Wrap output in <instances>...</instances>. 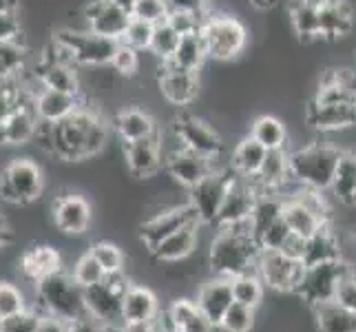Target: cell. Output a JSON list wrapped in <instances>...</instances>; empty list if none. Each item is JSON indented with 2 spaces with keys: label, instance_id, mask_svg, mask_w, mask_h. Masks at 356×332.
Here are the masks:
<instances>
[{
  "label": "cell",
  "instance_id": "6da1fadb",
  "mask_svg": "<svg viewBox=\"0 0 356 332\" xmlns=\"http://www.w3.org/2000/svg\"><path fill=\"white\" fill-rule=\"evenodd\" d=\"M33 142L65 162H82L100 155L108 144V125L95 109L82 104L60 122H38Z\"/></svg>",
  "mask_w": 356,
  "mask_h": 332
},
{
  "label": "cell",
  "instance_id": "7a4b0ae2",
  "mask_svg": "<svg viewBox=\"0 0 356 332\" xmlns=\"http://www.w3.org/2000/svg\"><path fill=\"white\" fill-rule=\"evenodd\" d=\"M259 244H257L250 219L239 224L219 226L208 248V264L217 277H237L252 273L259 260Z\"/></svg>",
  "mask_w": 356,
  "mask_h": 332
},
{
  "label": "cell",
  "instance_id": "3957f363",
  "mask_svg": "<svg viewBox=\"0 0 356 332\" xmlns=\"http://www.w3.org/2000/svg\"><path fill=\"white\" fill-rule=\"evenodd\" d=\"M343 151L330 142H312L290 153L292 182L299 187L330 191Z\"/></svg>",
  "mask_w": 356,
  "mask_h": 332
},
{
  "label": "cell",
  "instance_id": "277c9868",
  "mask_svg": "<svg viewBox=\"0 0 356 332\" xmlns=\"http://www.w3.org/2000/svg\"><path fill=\"white\" fill-rule=\"evenodd\" d=\"M35 294H38V313L63 317L67 322H76L82 315H87L84 288L65 270L35 284Z\"/></svg>",
  "mask_w": 356,
  "mask_h": 332
},
{
  "label": "cell",
  "instance_id": "5b68a950",
  "mask_svg": "<svg viewBox=\"0 0 356 332\" xmlns=\"http://www.w3.org/2000/svg\"><path fill=\"white\" fill-rule=\"evenodd\" d=\"M44 173L31 157H16L0 173V200L14 206H29L40 200Z\"/></svg>",
  "mask_w": 356,
  "mask_h": 332
},
{
  "label": "cell",
  "instance_id": "8992f818",
  "mask_svg": "<svg viewBox=\"0 0 356 332\" xmlns=\"http://www.w3.org/2000/svg\"><path fill=\"white\" fill-rule=\"evenodd\" d=\"M202 35L206 42V52L211 60L217 63H228V60H235L245 45H248V29L245 24L230 16V14H208Z\"/></svg>",
  "mask_w": 356,
  "mask_h": 332
},
{
  "label": "cell",
  "instance_id": "52a82bcc",
  "mask_svg": "<svg viewBox=\"0 0 356 332\" xmlns=\"http://www.w3.org/2000/svg\"><path fill=\"white\" fill-rule=\"evenodd\" d=\"M54 42L65 49L78 67H111L120 40L104 38L89 29H63L54 35Z\"/></svg>",
  "mask_w": 356,
  "mask_h": 332
},
{
  "label": "cell",
  "instance_id": "ba28073f",
  "mask_svg": "<svg viewBox=\"0 0 356 332\" xmlns=\"http://www.w3.org/2000/svg\"><path fill=\"white\" fill-rule=\"evenodd\" d=\"M129 286V277L124 275V270H120V273H108L100 284L84 288L87 313L104 322L108 328L118 330L122 326V299H124Z\"/></svg>",
  "mask_w": 356,
  "mask_h": 332
},
{
  "label": "cell",
  "instance_id": "9c48e42d",
  "mask_svg": "<svg viewBox=\"0 0 356 332\" xmlns=\"http://www.w3.org/2000/svg\"><path fill=\"white\" fill-rule=\"evenodd\" d=\"M350 273H352V266L346 260H334V262L308 266L294 294H297L301 301L308 303L310 308H316V306L327 303V301H334L339 284L343 281V277Z\"/></svg>",
  "mask_w": 356,
  "mask_h": 332
},
{
  "label": "cell",
  "instance_id": "30bf717a",
  "mask_svg": "<svg viewBox=\"0 0 356 332\" xmlns=\"http://www.w3.org/2000/svg\"><path fill=\"white\" fill-rule=\"evenodd\" d=\"M257 275L261 277L264 286L275 292H297L305 266L303 262L290 260L281 251H261L257 260Z\"/></svg>",
  "mask_w": 356,
  "mask_h": 332
},
{
  "label": "cell",
  "instance_id": "8fae6325",
  "mask_svg": "<svg viewBox=\"0 0 356 332\" xmlns=\"http://www.w3.org/2000/svg\"><path fill=\"white\" fill-rule=\"evenodd\" d=\"M193 224H202V219H200L197 211H195V206L191 202H186V204L173 206V208H166V211L153 215L151 219H146L140 226V239L144 242L146 248L153 253L157 246L164 239H168L173 232L186 228V226H193Z\"/></svg>",
  "mask_w": 356,
  "mask_h": 332
},
{
  "label": "cell",
  "instance_id": "7c38bea8",
  "mask_svg": "<svg viewBox=\"0 0 356 332\" xmlns=\"http://www.w3.org/2000/svg\"><path fill=\"white\" fill-rule=\"evenodd\" d=\"M235 177V171L232 168H215L211 175L204 177L197 187L191 189V204L197 211L202 224L206 226H215L219 208L224 204V198L230 189V182Z\"/></svg>",
  "mask_w": 356,
  "mask_h": 332
},
{
  "label": "cell",
  "instance_id": "4fadbf2b",
  "mask_svg": "<svg viewBox=\"0 0 356 332\" xmlns=\"http://www.w3.org/2000/svg\"><path fill=\"white\" fill-rule=\"evenodd\" d=\"M173 138L179 146L191 149L200 155H206L211 159H219L224 153V140L211 125H206L204 120L184 113L175 120L173 125Z\"/></svg>",
  "mask_w": 356,
  "mask_h": 332
},
{
  "label": "cell",
  "instance_id": "5bb4252c",
  "mask_svg": "<svg viewBox=\"0 0 356 332\" xmlns=\"http://www.w3.org/2000/svg\"><path fill=\"white\" fill-rule=\"evenodd\" d=\"M261 189L257 187V182L250 177H241L235 173L230 182V189L224 198V204L219 208V215L215 221V228L219 226H230V224H239V221L250 219L257 200H259Z\"/></svg>",
  "mask_w": 356,
  "mask_h": 332
},
{
  "label": "cell",
  "instance_id": "9a60e30c",
  "mask_svg": "<svg viewBox=\"0 0 356 332\" xmlns=\"http://www.w3.org/2000/svg\"><path fill=\"white\" fill-rule=\"evenodd\" d=\"M157 87L162 97L173 106H188L197 100L200 78L197 71L181 69L173 63H159L157 67Z\"/></svg>",
  "mask_w": 356,
  "mask_h": 332
},
{
  "label": "cell",
  "instance_id": "2e32d148",
  "mask_svg": "<svg viewBox=\"0 0 356 332\" xmlns=\"http://www.w3.org/2000/svg\"><path fill=\"white\" fill-rule=\"evenodd\" d=\"M164 168L179 187L191 191L217 168V159L200 155L191 149H184V146H175L173 151L164 155Z\"/></svg>",
  "mask_w": 356,
  "mask_h": 332
},
{
  "label": "cell",
  "instance_id": "e0dca14e",
  "mask_svg": "<svg viewBox=\"0 0 356 332\" xmlns=\"http://www.w3.org/2000/svg\"><path fill=\"white\" fill-rule=\"evenodd\" d=\"M305 125L318 133H339L356 127V102H316L305 104Z\"/></svg>",
  "mask_w": 356,
  "mask_h": 332
},
{
  "label": "cell",
  "instance_id": "ac0fdd59",
  "mask_svg": "<svg viewBox=\"0 0 356 332\" xmlns=\"http://www.w3.org/2000/svg\"><path fill=\"white\" fill-rule=\"evenodd\" d=\"M91 204L78 193H63L54 202V224L65 235H84L91 226Z\"/></svg>",
  "mask_w": 356,
  "mask_h": 332
},
{
  "label": "cell",
  "instance_id": "d6986e66",
  "mask_svg": "<svg viewBox=\"0 0 356 332\" xmlns=\"http://www.w3.org/2000/svg\"><path fill=\"white\" fill-rule=\"evenodd\" d=\"M131 18H133L131 14L118 9L108 0H91L84 7V24H87V29L97 35H104V38L122 40Z\"/></svg>",
  "mask_w": 356,
  "mask_h": 332
},
{
  "label": "cell",
  "instance_id": "ffe728a7",
  "mask_svg": "<svg viewBox=\"0 0 356 332\" xmlns=\"http://www.w3.org/2000/svg\"><path fill=\"white\" fill-rule=\"evenodd\" d=\"M124 159L133 177L149 180L157 175V171L164 164V149L162 142H159V135L135 140V142H124Z\"/></svg>",
  "mask_w": 356,
  "mask_h": 332
},
{
  "label": "cell",
  "instance_id": "44dd1931",
  "mask_svg": "<svg viewBox=\"0 0 356 332\" xmlns=\"http://www.w3.org/2000/svg\"><path fill=\"white\" fill-rule=\"evenodd\" d=\"M18 268L24 279L40 284L42 279L51 277L63 270V257L49 244H33L20 255Z\"/></svg>",
  "mask_w": 356,
  "mask_h": 332
},
{
  "label": "cell",
  "instance_id": "7402d4cb",
  "mask_svg": "<svg viewBox=\"0 0 356 332\" xmlns=\"http://www.w3.org/2000/svg\"><path fill=\"white\" fill-rule=\"evenodd\" d=\"M38 116L33 111V100L11 111L0 120V146H24L33 142L38 131Z\"/></svg>",
  "mask_w": 356,
  "mask_h": 332
},
{
  "label": "cell",
  "instance_id": "603a6c76",
  "mask_svg": "<svg viewBox=\"0 0 356 332\" xmlns=\"http://www.w3.org/2000/svg\"><path fill=\"white\" fill-rule=\"evenodd\" d=\"M195 301H197L200 310L219 328L226 310L232 306V301H235V297H232L230 277H217L215 275L211 281H206V284L200 288L197 299H195Z\"/></svg>",
  "mask_w": 356,
  "mask_h": 332
},
{
  "label": "cell",
  "instance_id": "cb8c5ba5",
  "mask_svg": "<svg viewBox=\"0 0 356 332\" xmlns=\"http://www.w3.org/2000/svg\"><path fill=\"white\" fill-rule=\"evenodd\" d=\"M82 104H84L82 95H73L65 91L47 89V87L33 93V111H35V116H38V120L42 122L65 120L71 113H76Z\"/></svg>",
  "mask_w": 356,
  "mask_h": 332
},
{
  "label": "cell",
  "instance_id": "d4e9b609",
  "mask_svg": "<svg viewBox=\"0 0 356 332\" xmlns=\"http://www.w3.org/2000/svg\"><path fill=\"white\" fill-rule=\"evenodd\" d=\"M113 131L122 142H135L144 138H153L157 135V125L151 118L149 111L138 106H124L120 109L113 118Z\"/></svg>",
  "mask_w": 356,
  "mask_h": 332
},
{
  "label": "cell",
  "instance_id": "484cf974",
  "mask_svg": "<svg viewBox=\"0 0 356 332\" xmlns=\"http://www.w3.org/2000/svg\"><path fill=\"white\" fill-rule=\"evenodd\" d=\"M356 24L354 7L348 0H323L321 3V38L341 40L352 33Z\"/></svg>",
  "mask_w": 356,
  "mask_h": 332
},
{
  "label": "cell",
  "instance_id": "4316f807",
  "mask_svg": "<svg viewBox=\"0 0 356 332\" xmlns=\"http://www.w3.org/2000/svg\"><path fill=\"white\" fill-rule=\"evenodd\" d=\"M159 313V303L153 290L131 284L122 299V324H146Z\"/></svg>",
  "mask_w": 356,
  "mask_h": 332
},
{
  "label": "cell",
  "instance_id": "83f0119b",
  "mask_svg": "<svg viewBox=\"0 0 356 332\" xmlns=\"http://www.w3.org/2000/svg\"><path fill=\"white\" fill-rule=\"evenodd\" d=\"M292 180L290 173V153L286 149L268 151L261 171L257 173L254 182L261 193H281L286 184Z\"/></svg>",
  "mask_w": 356,
  "mask_h": 332
},
{
  "label": "cell",
  "instance_id": "f1b7e54d",
  "mask_svg": "<svg viewBox=\"0 0 356 332\" xmlns=\"http://www.w3.org/2000/svg\"><path fill=\"white\" fill-rule=\"evenodd\" d=\"M321 3L323 0H290L288 16L301 40L321 38Z\"/></svg>",
  "mask_w": 356,
  "mask_h": 332
},
{
  "label": "cell",
  "instance_id": "f546056e",
  "mask_svg": "<svg viewBox=\"0 0 356 332\" xmlns=\"http://www.w3.org/2000/svg\"><path fill=\"white\" fill-rule=\"evenodd\" d=\"M343 260L341 257V242L334 232L332 224L321 226L312 237L305 239V253H303V266H316L325 262Z\"/></svg>",
  "mask_w": 356,
  "mask_h": 332
},
{
  "label": "cell",
  "instance_id": "4dcf8cb0",
  "mask_svg": "<svg viewBox=\"0 0 356 332\" xmlns=\"http://www.w3.org/2000/svg\"><path fill=\"white\" fill-rule=\"evenodd\" d=\"M200 226L202 224H193L186 226L177 232H173L168 239H164L162 244L153 251V257L159 262H181L186 260L188 255L195 253L200 244Z\"/></svg>",
  "mask_w": 356,
  "mask_h": 332
},
{
  "label": "cell",
  "instance_id": "1f68e13d",
  "mask_svg": "<svg viewBox=\"0 0 356 332\" xmlns=\"http://www.w3.org/2000/svg\"><path fill=\"white\" fill-rule=\"evenodd\" d=\"M170 319H173L177 332H217L219 328L208 319L197 301L193 299H175L170 303Z\"/></svg>",
  "mask_w": 356,
  "mask_h": 332
},
{
  "label": "cell",
  "instance_id": "d6a6232c",
  "mask_svg": "<svg viewBox=\"0 0 356 332\" xmlns=\"http://www.w3.org/2000/svg\"><path fill=\"white\" fill-rule=\"evenodd\" d=\"M268 155V149L257 142L254 138H243L241 142H237V146L232 149V155H230V168L235 171L237 175L241 177H250L254 180L257 173L261 171V164Z\"/></svg>",
  "mask_w": 356,
  "mask_h": 332
},
{
  "label": "cell",
  "instance_id": "836d02e7",
  "mask_svg": "<svg viewBox=\"0 0 356 332\" xmlns=\"http://www.w3.org/2000/svg\"><path fill=\"white\" fill-rule=\"evenodd\" d=\"M284 204H286V198L281 193H261L259 195L254 211L250 215V228H252V235L257 242H259V237L275 224L277 219L284 217Z\"/></svg>",
  "mask_w": 356,
  "mask_h": 332
},
{
  "label": "cell",
  "instance_id": "e575fe53",
  "mask_svg": "<svg viewBox=\"0 0 356 332\" xmlns=\"http://www.w3.org/2000/svg\"><path fill=\"white\" fill-rule=\"evenodd\" d=\"M284 219H286V224L290 226V230L294 232V235H299L303 239L312 237L318 228L325 226L323 221L318 219L303 202H299L297 198H294V195H288V198H286Z\"/></svg>",
  "mask_w": 356,
  "mask_h": 332
},
{
  "label": "cell",
  "instance_id": "d590c367",
  "mask_svg": "<svg viewBox=\"0 0 356 332\" xmlns=\"http://www.w3.org/2000/svg\"><path fill=\"white\" fill-rule=\"evenodd\" d=\"M318 332H356V313L343 308L337 301H327L312 308Z\"/></svg>",
  "mask_w": 356,
  "mask_h": 332
},
{
  "label": "cell",
  "instance_id": "8d00e7d4",
  "mask_svg": "<svg viewBox=\"0 0 356 332\" xmlns=\"http://www.w3.org/2000/svg\"><path fill=\"white\" fill-rule=\"evenodd\" d=\"M250 138H254L268 151L286 149L288 129L284 122L275 116H259L250 125Z\"/></svg>",
  "mask_w": 356,
  "mask_h": 332
},
{
  "label": "cell",
  "instance_id": "74e56055",
  "mask_svg": "<svg viewBox=\"0 0 356 332\" xmlns=\"http://www.w3.org/2000/svg\"><path fill=\"white\" fill-rule=\"evenodd\" d=\"M206 60H208V52H206L204 35L202 31H195L188 35H181L177 52L173 60H168V63H173L181 69H188V71H200Z\"/></svg>",
  "mask_w": 356,
  "mask_h": 332
},
{
  "label": "cell",
  "instance_id": "f35d334b",
  "mask_svg": "<svg viewBox=\"0 0 356 332\" xmlns=\"http://www.w3.org/2000/svg\"><path fill=\"white\" fill-rule=\"evenodd\" d=\"M330 191L339 202L352 206L356 191V151H343Z\"/></svg>",
  "mask_w": 356,
  "mask_h": 332
},
{
  "label": "cell",
  "instance_id": "ab89813d",
  "mask_svg": "<svg viewBox=\"0 0 356 332\" xmlns=\"http://www.w3.org/2000/svg\"><path fill=\"white\" fill-rule=\"evenodd\" d=\"M230 281H232V297H235V301L250 306V308L257 310V306L264 301V290H266L261 277L257 275V270L230 277Z\"/></svg>",
  "mask_w": 356,
  "mask_h": 332
},
{
  "label": "cell",
  "instance_id": "60d3db41",
  "mask_svg": "<svg viewBox=\"0 0 356 332\" xmlns=\"http://www.w3.org/2000/svg\"><path fill=\"white\" fill-rule=\"evenodd\" d=\"M179 40H181V35L173 29V24L164 20V22L155 24L149 52L159 60V63H168V60H173L177 47H179Z\"/></svg>",
  "mask_w": 356,
  "mask_h": 332
},
{
  "label": "cell",
  "instance_id": "b9f144b4",
  "mask_svg": "<svg viewBox=\"0 0 356 332\" xmlns=\"http://www.w3.org/2000/svg\"><path fill=\"white\" fill-rule=\"evenodd\" d=\"M27 60V49L20 45V40L0 42V80L16 78Z\"/></svg>",
  "mask_w": 356,
  "mask_h": 332
},
{
  "label": "cell",
  "instance_id": "7bdbcfd3",
  "mask_svg": "<svg viewBox=\"0 0 356 332\" xmlns=\"http://www.w3.org/2000/svg\"><path fill=\"white\" fill-rule=\"evenodd\" d=\"M153 31H155V24L146 22V20H140V18H131L129 27L122 35V45H127L135 52H149L151 49V40H153Z\"/></svg>",
  "mask_w": 356,
  "mask_h": 332
},
{
  "label": "cell",
  "instance_id": "ee69618b",
  "mask_svg": "<svg viewBox=\"0 0 356 332\" xmlns=\"http://www.w3.org/2000/svg\"><path fill=\"white\" fill-rule=\"evenodd\" d=\"M71 275H73V279H76L82 288H89V286H93V284H100V281L106 277V270H104V268L100 266V262H97L95 257L87 251V253H84V255L80 257V260L76 262V266H73Z\"/></svg>",
  "mask_w": 356,
  "mask_h": 332
},
{
  "label": "cell",
  "instance_id": "f6af8a7d",
  "mask_svg": "<svg viewBox=\"0 0 356 332\" xmlns=\"http://www.w3.org/2000/svg\"><path fill=\"white\" fill-rule=\"evenodd\" d=\"M252 326H254V308L232 301V306L226 310V315L222 319V324H219V330H224V332H250Z\"/></svg>",
  "mask_w": 356,
  "mask_h": 332
},
{
  "label": "cell",
  "instance_id": "bcb514c9",
  "mask_svg": "<svg viewBox=\"0 0 356 332\" xmlns=\"http://www.w3.org/2000/svg\"><path fill=\"white\" fill-rule=\"evenodd\" d=\"M24 310H29V308L20 288L9 284V281H0V322L14 315H20Z\"/></svg>",
  "mask_w": 356,
  "mask_h": 332
},
{
  "label": "cell",
  "instance_id": "7dc6e473",
  "mask_svg": "<svg viewBox=\"0 0 356 332\" xmlns=\"http://www.w3.org/2000/svg\"><path fill=\"white\" fill-rule=\"evenodd\" d=\"M89 253L100 262V266L106 270V275L124 270V255H122V251L111 242H95L89 248Z\"/></svg>",
  "mask_w": 356,
  "mask_h": 332
},
{
  "label": "cell",
  "instance_id": "c3c4849f",
  "mask_svg": "<svg viewBox=\"0 0 356 332\" xmlns=\"http://www.w3.org/2000/svg\"><path fill=\"white\" fill-rule=\"evenodd\" d=\"M170 16V7L166 0H138L133 9V18L146 20L151 24L164 22Z\"/></svg>",
  "mask_w": 356,
  "mask_h": 332
},
{
  "label": "cell",
  "instance_id": "681fc988",
  "mask_svg": "<svg viewBox=\"0 0 356 332\" xmlns=\"http://www.w3.org/2000/svg\"><path fill=\"white\" fill-rule=\"evenodd\" d=\"M111 69L115 73H120V76H124V78L135 76L138 69H140V52H135V49L120 42L118 52H115V56L111 60Z\"/></svg>",
  "mask_w": 356,
  "mask_h": 332
},
{
  "label": "cell",
  "instance_id": "f907efd6",
  "mask_svg": "<svg viewBox=\"0 0 356 332\" xmlns=\"http://www.w3.org/2000/svg\"><path fill=\"white\" fill-rule=\"evenodd\" d=\"M292 235V230H290V226L286 224V219L281 217V219H277L273 226H270L264 235L259 237V248L261 251H281V246L286 244V239Z\"/></svg>",
  "mask_w": 356,
  "mask_h": 332
},
{
  "label": "cell",
  "instance_id": "816d5d0a",
  "mask_svg": "<svg viewBox=\"0 0 356 332\" xmlns=\"http://www.w3.org/2000/svg\"><path fill=\"white\" fill-rule=\"evenodd\" d=\"M35 328H38V313L35 310H24L0 322V332H35Z\"/></svg>",
  "mask_w": 356,
  "mask_h": 332
},
{
  "label": "cell",
  "instance_id": "f5cc1de1",
  "mask_svg": "<svg viewBox=\"0 0 356 332\" xmlns=\"http://www.w3.org/2000/svg\"><path fill=\"white\" fill-rule=\"evenodd\" d=\"M334 301L339 306H343V308L356 313V273L354 270L350 275L343 277V281L339 284V290L334 294Z\"/></svg>",
  "mask_w": 356,
  "mask_h": 332
},
{
  "label": "cell",
  "instance_id": "db71d44e",
  "mask_svg": "<svg viewBox=\"0 0 356 332\" xmlns=\"http://www.w3.org/2000/svg\"><path fill=\"white\" fill-rule=\"evenodd\" d=\"M20 20L16 11H0V42L20 40Z\"/></svg>",
  "mask_w": 356,
  "mask_h": 332
},
{
  "label": "cell",
  "instance_id": "11a10c76",
  "mask_svg": "<svg viewBox=\"0 0 356 332\" xmlns=\"http://www.w3.org/2000/svg\"><path fill=\"white\" fill-rule=\"evenodd\" d=\"M170 11H184V14H211V0H166Z\"/></svg>",
  "mask_w": 356,
  "mask_h": 332
},
{
  "label": "cell",
  "instance_id": "9f6ffc18",
  "mask_svg": "<svg viewBox=\"0 0 356 332\" xmlns=\"http://www.w3.org/2000/svg\"><path fill=\"white\" fill-rule=\"evenodd\" d=\"M69 330H71V322H67V319L38 313V328H35V332H69Z\"/></svg>",
  "mask_w": 356,
  "mask_h": 332
},
{
  "label": "cell",
  "instance_id": "6f0895ef",
  "mask_svg": "<svg viewBox=\"0 0 356 332\" xmlns=\"http://www.w3.org/2000/svg\"><path fill=\"white\" fill-rule=\"evenodd\" d=\"M69 332H113V328H108L104 322L95 319L93 315H82L76 322H71V330Z\"/></svg>",
  "mask_w": 356,
  "mask_h": 332
},
{
  "label": "cell",
  "instance_id": "680465c9",
  "mask_svg": "<svg viewBox=\"0 0 356 332\" xmlns=\"http://www.w3.org/2000/svg\"><path fill=\"white\" fill-rule=\"evenodd\" d=\"M281 253H284L286 257H290V260H297V262H303V253H305V239L299 237V235H292L286 239V244L281 246Z\"/></svg>",
  "mask_w": 356,
  "mask_h": 332
},
{
  "label": "cell",
  "instance_id": "91938a15",
  "mask_svg": "<svg viewBox=\"0 0 356 332\" xmlns=\"http://www.w3.org/2000/svg\"><path fill=\"white\" fill-rule=\"evenodd\" d=\"M113 332H157V328L153 326V322H146V324H122Z\"/></svg>",
  "mask_w": 356,
  "mask_h": 332
},
{
  "label": "cell",
  "instance_id": "94428289",
  "mask_svg": "<svg viewBox=\"0 0 356 332\" xmlns=\"http://www.w3.org/2000/svg\"><path fill=\"white\" fill-rule=\"evenodd\" d=\"M11 242H14V232H11L7 219L0 215V251H3L5 246H9Z\"/></svg>",
  "mask_w": 356,
  "mask_h": 332
},
{
  "label": "cell",
  "instance_id": "6125c7cd",
  "mask_svg": "<svg viewBox=\"0 0 356 332\" xmlns=\"http://www.w3.org/2000/svg\"><path fill=\"white\" fill-rule=\"evenodd\" d=\"M248 3L257 9V11H270L279 5V0H248Z\"/></svg>",
  "mask_w": 356,
  "mask_h": 332
},
{
  "label": "cell",
  "instance_id": "be15d7a7",
  "mask_svg": "<svg viewBox=\"0 0 356 332\" xmlns=\"http://www.w3.org/2000/svg\"><path fill=\"white\" fill-rule=\"evenodd\" d=\"M108 3H113L118 9L127 11V14L133 16V9H135V3H138V0H108Z\"/></svg>",
  "mask_w": 356,
  "mask_h": 332
},
{
  "label": "cell",
  "instance_id": "e7e4bbea",
  "mask_svg": "<svg viewBox=\"0 0 356 332\" xmlns=\"http://www.w3.org/2000/svg\"><path fill=\"white\" fill-rule=\"evenodd\" d=\"M0 11H16V0H0Z\"/></svg>",
  "mask_w": 356,
  "mask_h": 332
},
{
  "label": "cell",
  "instance_id": "03108f58",
  "mask_svg": "<svg viewBox=\"0 0 356 332\" xmlns=\"http://www.w3.org/2000/svg\"><path fill=\"white\" fill-rule=\"evenodd\" d=\"M352 206H356V191H354V200H352Z\"/></svg>",
  "mask_w": 356,
  "mask_h": 332
}]
</instances>
